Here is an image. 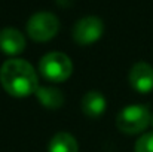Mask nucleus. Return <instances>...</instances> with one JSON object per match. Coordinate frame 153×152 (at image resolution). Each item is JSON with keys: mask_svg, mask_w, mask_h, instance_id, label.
I'll return each instance as SVG.
<instances>
[{"mask_svg": "<svg viewBox=\"0 0 153 152\" xmlns=\"http://www.w3.org/2000/svg\"><path fill=\"white\" fill-rule=\"evenodd\" d=\"M0 84L12 97H28L39 88L34 67L21 58L6 60L0 67Z\"/></svg>", "mask_w": 153, "mask_h": 152, "instance_id": "1", "label": "nucleus"}, {"mask_svg": "<svg viewBox=\"0 0 153 152\" xmlns=\"http://www.w3.org/2000/svg\"><path fill=\"white\" fill-rule=\"evenodd\" d=\"M150 124H152V125H153V113H152V122H150Z\"/></svg>", "mask_w": 153, "mask_h": 152, "instance_id": "12", "label": "nucleus"}, {"mask_svg": "<svg viewBox=\"0 0 153 152\" xmlns=\"http://www.w3.org/2000/svg\"><path fill=\"white\" fill-rule=\"evenodd\" d=\"M135 152H153V131L143 134L137 142H135Z\"/></svg>", "mask_w": 153, "mask_h": 152, "instance_id": "11", "label": "nucleus"}, {"mask_svg": "<svg viewBox=\"0 0 153 152\" xmlns=\"http://www.w3.org/2000/svg\"><path fill=\"white\" fill-rule=\"evenodd\" d=\"M48 152H79V146L71 134L59 131L51 139L48 145Z\"/></svg>", "mask_w": 153, "mask_h": 152, "instance_id": "10", "label": "nucleus"}, {"mask_svg": "<svg viewBox=\"0 0 153 152\" xmlns=\"http://www.w3.org/2000/svg\"><path fill=\"white\" fill-rule=\"evenodd\" d=\"M152 122L149 109L143 104H129L123 107L116 118V127L125 134H138Z\"/></svg>", "mask_w": 153, "mask_h": 152, "instance_id": "2", "label": "nucleus"}, {"mask_svg": "<svg viewBox=\"0 0 153 152\" xmlns=\"http://www.w3.org/2000/svg\"><path fill=\"white\" fill-rule=\"evenodd\" d=\"M39 72L49 82H64L73 73V63L64 52H49L42 57Z\"/></svg>", "mask_w": 153, "mask_h": 152, "instance_id": "3", "label": "nucleus"}, {"mask_svg": "<svg viewBox=\"0 0 153 152\" xmlns=\"http://www.w3.org/2000/svg\"><path fill=\"white\" fill-rule=\"evenodd\" d=\"M59 30V19L55 13L40 10L33 13L27 21V34L34 42H48L56 36Z\"/></svg>", "mask_w": 153, "mask_h": 152, "instance_id": "4", "label": "nucleus"}, {"mask_svg": "<svg viewBox=\"0 0 153 152\" xmlns=\"http://www.w3.org/2000/svg\"><path fill=\"white\" fill-rule=\"evenodd\" d=\"M105 97L100 91H88L82 97V112L88 118H100L105 110Z\"/></svg>", "mask_w": 153, "mask_h": 152, "instance_id": "8", "label": "nucleus"}, {"mask_svg": "<svg viewBox=\"0 0 153 152\" xmlns=\"http://www.w3.org/2000/svg\"><path fill=\"white\" fill-rule=\"evenodd\" d=\"M102 33H104V24L101 18L95 15H88L77 19L71 30L74 42L83 46L97 42L102 36Z\"/></svg>", "mask_w": 153, "mask_h": 152, "instance_id": "5", "label": "nucleus"}, {"mask_svg": "<svg viewBox=\"0 0 153 152\" xmlns=\"http://www.w3.org/2000/svg\"><path fill=\"white\" fill-rule=\"evenodd\" d=\"M25 49L24 34L13 27H6L0 30V51L7 55H18Z\"/></svg>", "mask_w": 153, "mask_h": 152, "instance_id": "7", "label": "nucleus"}, {"mask_svg": "<svg viewBox=\"0 0 153 152\" xmlns=\"http://www.w3.org/2000/svg\"><path fill=\"white\" fill-rule=\"evenodd\" d=\"M129 84L131 87L141 94L153 91V67L149 63L140 61L135 63L129 70Z\"/></svg>", "mask_w": 153, "mask_h": 152, "instance_id": "6", "label": "nucleus"}, {"mask_svg": "<svg viewBox=\"0 0 153 152\" xmlns=\"http://www.w3.org/2000/svg\"><path fill=\"white\" fill-rule=\"evenodd\" d=\"M34 94L42 103V106H45L46 109H59L64 104L62 93L55 87H39Z\"/></svg>", "mask_w": 153, "mask_h": 152, "instance_id": "9", "label": "nucleus"}]
</instances>
